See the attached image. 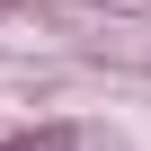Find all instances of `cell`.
<instances>
[{
	"instance_id": "obj_1",
	"label": "cell",
	"mask_w": 151,
	"mask_h": 151,
	"mask_svg": "<svg viewBox=\"0 0 151 151\" xmlns=\"http://www.w3.org/2000/svg\"><path fill=\"white\" fill-rule=\"evenodd\" d=\"M0 151H80V124H71V116H45V124L0 133Z\"/></svg>"
}]
</instances>
